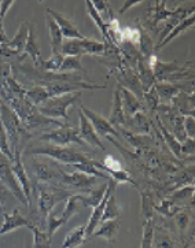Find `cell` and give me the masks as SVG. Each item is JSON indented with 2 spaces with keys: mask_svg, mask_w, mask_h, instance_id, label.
I'll list each match as a JSON object with an SVG mask.
<instances>
[{
  "mask_svg": "<svg viewBox=\"0 0 195 248\" xmlns=\"http://www.w3.org/2000/svg\"><path fill=\"white\" fill-rule=\"evenodd\" d=\"M140 195H142V214L146 221L153 219L155 207L153 195L150 192H140Z\"/></svg>",
  "mask_w": 195,
  "mask_h": 248,
  "instance_id": "836d02e7",
  "label": "cell"
},
{
  "mask_svg": "<svg viewBox=\"0 0 195 248\" xmlns=\"http://www.w3.org/2000/svg\"><path fill=\"white\" fill-rule=\"evenodd\" d=\"M0 152L4 154L10 160H13V158H14V154L10 148L7 133H6V129L3 126V124H1V120H0Z\"/></svg>",
  "mask_w": 195,
  "mask_h": 248,
  "instance_id": "f35d334b",
  "label": "cell"
},
{
  "mask_svg": "<svg viewBox=\"0 0 195 248\" xmlns=\"http://www.w3.org/2000/svg\"><path fill=\"white\" fill-rule=\"evenodd\" d=\"M139 3H142V0H128V1H125V4H124V7L120 10V14H124V13H127L130 7H133V6H136Z\"/></svg>",
  "mask_w": 195,
  "mask_h": 248,
  "instance_id": "f907efd6",
  "label": "cell"
},
{
  "mask_svg": "<svg viewBox=\"0 0 195 248\" xmlns=\"http://www.w3.org/2000/svg\"><path fill=\"white\" fill-rule=\"evenodd\" d=\"M14 0H3L0 1V19H4V16L10 11V8L14 6Z\"/></svg>",
  "mask_w": 195,
  "mask_h": 248,
  "instance_id": "7dc6e473",
  "label": "cell"
},
{
  "mask_svg": "<svg viewBox=\"0 0 195 248\" xmlns=\"http://www.w3.org/2000/svg\"><path fill=\"white\" fill-rule=\"evenodd\" d=\"M33 193H36L37 198V204H39V211L41 217L49 216L51 210L57 206L58 203L66 200L69 196L74 195V192L69 189H61L52 184H43V183H36L32 185Z\"/></svg>",
  "mask_w": 195,
  "mask_h": 248,
  "instance_id": "7a4b0ae2",
  "label": "cell"
},
{
  "mask_svg": "<svg viewBox=\"0 0 195 248\" xmlns=\"http://www.w3.org/2000/svg\"><path fill=\"white\" fill-rule=\"evenodd\" d=\"M82 64L80 62V58L77 56H64L62 64L59 67L58 73H66V72H82Z\"/></svg>",
  "mask_w": 195,
  "mask_h": 248,
  "instance_id": "e575fe53",
  "label": "cell"
},
{
  "mask_svg": "<svg viewBox=\"0 0 195 248\" xmlns=\"http://www.w3.org/2000/svg\"><path fill=\"white\" fill-rule=\"evenodd\" d=\"M80 97H81V92H73V93L62 95V96L51 97L40 106H37L36 108L41 115L47 117L49 120H62V124H67L69 122L67 110L73 107L74 104L80 100Z\"/></svg>",
  "mask_w": 195,
  "mask_h": 248,
  "instance_id": "6da1fadb",
  "label": "cell"
},
{
  "mask_svg": "<svg viewBox=\"0 0 195 248\" xmlns=\"http://www.w3.org/2000/svg\"><path fill=\"white\" fill-rule=\"evenodd\" d=\"M106 189H107V183L102 184L97 189H91L90 195L88 196H84L82 195V203H84V207H91L95 208L102 202L103 196H105Z\"/></svg>",
  "mask_w": 195,
  "mask_h": 248,
  "instance_id": "4dcf8cb0",
  "label": "cell"
},
{
  "mask_svg": "<svg viewBox=\"0 0 195 248\" xmlns=\"http://www.w3.org/2000/svg\"><path fill=\"white\" fill-rule=\"evenodd\" d=\"M0 181H1V184L4 185L10 192H13V195L22 204H25L26 207H29V203H28V200L25 198L24 191L21 189V186H19L16 176H14V171H13V168H11V160L8 159L7 156L4 154H1V152H0Z\"/></svg>",
  "mask_w": 195,
  "mask_h": 248,
  "instance_id": "52a82bcc",
  "label": "cell"
},
{
  "mask_svg": "<svg viewBox=\"0 0 195 248\" xmlns=\"http://www.w3.org/2000/svg\"><path fill=\"white\" fill-rule=\"evenodd\" d=\"M115 185H117V183H114L113 180H110L107 183V189H106L103 199H102V202L98 204L97 207L94 208L92 214L90 216V219H88V222L85 225V239H91L92 233L97 231V228L100 224V219H102V216H103V210H105L106 203H107V200L110 198V195L115 191Z\"/></svg>",
  "mask_w": 195,
  "mask_h": 248,
  "instance_id": "9c48e42d",
  "label": "cell"
},
{
  "mask_svg": "<svg viewBox=\"0 0 195 248\" xmlns=\"http://www.w3.org/2000/svg\"><path fill=\"white\" fill-rule=\"evenodd\" d=\"M84 208V203H82V195H79V193H74L72 196H69L66 199V206L64 213L59 216L61 221L64 222V225L67 224L72 218H73L76 214H79Z\"/></svg>",
  "mask_w": 195,
  "mask_h": 248,
  "instance_id": "ac0fdd59",
  "label": "cell"
},
{
  "mask_svg": "<svg viewBox=\"0 0 195 248\" xmlns=\"http://www.w3.org/2000/svg\"><path fill=\"white\" fill-rule=\"evenodd\" d=\"M36 28L32 24H29V36L26 40V46H25L24 54L21 55V58H25L26 55H29L32 58L33 64L34 67L40 69L41 64L44 62V59L41 58L40 49H39V44H37V37H36Z\"/></svg>",
  "mask_w": 195,
  "mask_h": 248,
  "instance_id": "5bb4252c",
  "label": "cell"
},
{
  "mask_svg": "<svg viewBox=\"0 0 195 248\" xmlns=\"http://www.w3.org/2000/svg\"><path fill=\"white\" fill-rule=\"evenodd\" d=\"M11 168L14 171V176H16L18 184L21 186V189L24 191V195L29 206L32 204V183L29 180V177L25 171L24 165H22V160H21V151L14 152V158L11 160Z\"/></svg>",
  "mask_w": 195,
  "mask_h": 248,
  "instance_id": "30bf717a",
  "label": "cell"
},
{
  "mask_svg": "<svg viewBox=\"0 0 195 248\" xmlns=\"http://www.w3.org/2000/svg\"><path fill=\"white\" fill-rule=\"evenodd\" d=\"M25 99L32 104V106L37 107V106H40L41 103H44L46 100H49V95L43 85L37 84V85H34L32 88L26 89V92H25Z\"/></svg>",
  "mask_w": 195,
  "mask_h": 248,
  "instance_id": "83f0119b",
  "label": "cell"
},
{
  "mask_svg": "<svg viewBox=\"0 0 195 248\" xmlns=\"http://www.w3.org/2000/svg\"><path fill=\"white\" fill-rule=\"evenodd\" d=\"M97 181V177L87 176V174L80 173V171L65 173L64 170H61V183L72 185V186L80 189V191H91L98 184Z\"/></svg>",
  "mask_w": 195,
  "mask_h": 248,
  "instance_id": "7c38bea8",
  "label": "cell"
},
{
  "mask_svg": "<svg viewBox=\"0 0 195 248\" xmlns=\"http://www.w3.org/2000/svg\"><path fill=\"white\" fill-rule=\"evenodd\" d=\"M114 192H115V191H114ZM114 192L110 195V198H109L107 203H106L105 210H103V216H102V219H100V222L120 218V213H121V208H120L118 203H117V200H115Z\"/></svg>",
  "mask_w": 195,
  "mask_h": 248,
  "instance_id": "1f68e13d",
  "label": "cell"
},
{
  "mask_svg": "<svg viewBox=\"0 0 195 248\" xmlns=\"http://www.w3.org/2000/svg\"><path fill=\"white\" fill-rule=\"evenodd\" d=\"M79 115H80V128H79V135L81 137V140L87 145H91L94 148H99L100 151H105V145L100 141V137L98 136L97 132L94 126L91 125V122L87 120V117L79 110Z\"/></svg>",
  "mask_w": 195,
  "mask_h": 248,
  "instance_id": "4fadbf2b",
  "label": "cell"
},
{
  "mask_svg": "<svg viewBox=\"0 0 195 248\" xmlns=\"http://www.w3.org/2000/svg\"><path fill=\"white\" fill-rule=\"evenodd\" d=\"M0 120H1V124H3L4 129H6L8 143L11 144L10 148L14 150L13 154L16 151H21L18 148V145L22 144V141L28 140V137H29L26 129L22 125V122L19 121L16 112L13 111L7 104L3 103H0Z\"/></svg>",
  "mask_w": 195,
  "mask_h": 248,
  "instance_id": "3957f363",
  "label": "cell"
},
{
  "mask_svg": "<svg viewBox=\"0 0 195 248\" xmlns=\"http://www.w3.org/2000/svg\"><path fill=\"white\" fill-rule=\"evenodd\" d=\"M193 193H194V184H191L190 186L186 185L184 188H181L179 189L178 192H175L173 195L171 196V202H178V200H181V199H187L188 196H193Z\"/></svg>",
  "mask_w": 195,
  "mask_h": 248,
  "instance_id": "7bdbcfd3",
  "label": "cell"
},
{
  "mask_svg": "<svg viewBox=\"0 0 195 248\" xmlns=\"http://www.w3.org/2000/svg\"><path fill=\"white\" fill-rule=\"evenodd\" d=\"M47 226H49V232L47 233H49V237H52L58 229H59L61 226H64V222L61 221L59 217L54 216V214H49V216H47Z\"/></svg>",
  "mask_w": 195,
  "mask_h": 248,
  "instance_id": "b9f144b4",
  "label": "cell"
},
{
  "mask_svg": "<svg viewBox=\"0 0 195 248\" xmlns=\"http://www.w3.org/2000/svg\"><path fill=\"white\" fill-rule=\"evenodd\" d=\"M1 210H3V202L0 199V213H1Z\"/></svg>",
  "mask_w": 195,
  "mask_h": 248,
  "instance_id": "816d5d0a",
  "label": "cell"
},
{
  "mask_svg": "<svg viewBox=\"0 0 195 248\" xmlns=\"http://www.w3.org/2000/svg\"><path fill=\"white\" fill-rule=\"evenodd\" d=\"M181 208L178 207V204H175L171 200H162V204L158 206V207H154V211H158L161 213L162 216L165 217H172L175 214H178Z\"/></svg>",
  "mask_w": 195,
  "mask_h": 248,
  "instance_id": "60d3db41",
  "label": "cell"
},
{
  "mask_svg": "<svg viewBox=\"0 0 195 248\" xmlns=\"http://www.w3.org/2000/svg\"><path fill=\"white\" fill-rule=\"evenodd\" d=\"M125 128H128L130 132L138 133V135H145V133L147 135L150 132L148 121H147L146 115L143 112H138L133 117L128 118L127 124H125Z\"/></svg>",
  "mask_w": 195,
  "mask_h": 248,
  "instance_id": "484cf974",
  "label": "cell"
},
{
  "mask_svg": "<svg viewBox=\"0 0 195 248\" xmlns=\"http://www.w3.org/2000/svg\"><path fill=\"white\" fill-rule=\"evenodd\" d=\"M154 222L153 219H148L145 222L143 226V239H142V246L140 248H153L154 244Z\"/></svg>",
  "mask_w": 195,
  "mask_h": 248,
  "instance_id": "d590c367",
  "label": "cell"
},
{
  "mask_svg": "<svg viewBox=\"0 0 195 248\" xmlns=\"http://www.w3.org/2000/svg\"><path fill=\"white\" fill-rule=\"evenodd\" d=\"M85 240V225H80L66 234L62 248H79Z\"/></svg>",
  "mask_w": 195,
  "mask_h": 248,
  "instance_id": "4316f807",
  "label": "cell"
},
{
  "mask_svg": "<svg viewBox=\"0 0 195 248\" xmlns=\"http://www.w3.org/2000/svg\"><path fill=\"white\" fill-rule=\"evenodd\" d=\"M62 61H64V55L62 54H52L49 59L44 61L43 64H41V70L49 73H58L59 72V67L62 64Z\"/></svg>",
  "mask_w": 195,
  "mask_h": 248,
  "instance_id": "8d00e7d4",
  "label": "cell"
},
{
  "mask_svg": "<svg viewBox=\"0 0 195 248\" xmlns=\"http://www.w3.org/2000/svg\"><path fill=\"white\" fill-rule=\"evenodd\" d=\"M10 39L7 37V34L4 32V26H3V19H0V46L7 44Z\"/></svg>",
  "mask_w": 195,
  "mask_h": 248,
  "instance_id": "681fc988",
  "label": "cell"
},
{
  "mask_svg": "<svg viewBox=\"0 0 195 248\" xmlns=\"http://www.w3.org/2000/svg\"><path fill=\"white\" fill-rule=\"evenodd\" d=\"M176 224L179 226L180 231H184V229H187L188 226V214L186 213H180L176 217Z\"/></svg>",
  "mask_w": 195,
  "mask_h": 248,
  "instance_id": "c3c4849f",
  "label": "cell"
},
{
  "mask_svg": "<svg viewBox=\"0 0 195 248\" xmlns=\"http://www.w3.org/2000/svg\"><path fill=\"white\" fill-rule=\"evenodd\" d=\"M46 21H47V26H49V39H51L49 43H51L52 54H61L62 43H64V36L61 33V29L49 14H47V16H46Z\"/></svg>",
  "mask_w": 195,
  "mask_h": 248,
  "instance_id": "44dd1931",
  "label": "cell"
},
{
  "mask_svg": "<svg viewBox=\"0 0 195 248\" xmlns=\"http://www.w3.org/2000/svg\"><path fill=\"white\" fill-rule=\"evenodd\" d=\"M28 229H31L33 233V248H51V237L49 233L33 224L29 225Z\"/></svg>",
  "mask_w": 195,
  "mask_h": 248,
  "instance_id": "f546056e",
  "label": "cell"
},
{
  "mask_svg": "<svg viewBox=\"0 0 195 248\" xmlns=\"http://www.w3.org/2000/svg\"><path fill=\"white\" fill-rule=\"evenodd\" d=\"M107 121L113 125V128H121V126H125V124H127V117L124 114V110H122V102L118 88L114 91L113 108H112L110 118Z\"/></svg>",
  "mask_w": 195,
  "mask_h": 248,
  "instance_id": "ffe728a7",
  "label": "cell"
},
{
  "mask_svg": "<svg viewBox=\"0 0 195 248\" xmlns=\"http://www.w3.org/2000/svg\"><path fill=\"white\" fill-rule=\"evenodd\" d=\"M80 110H81L82 114L87 117V120L90 121L91 125L94 126L98 136L99 137L114 136V137H117V139H121L120 132H118L115 128H113V125H112L109 121L106 120V118H103L102 115H99L98 112L90 110V108H88V107H85L84 104H80Z\"/></svg>",
  "mask_w": 195,
  "mask_h": 248,
  "instance_id": "ba28073f",
  "label": "cell"
},
{
  "mask_svg": "<svg viewBox=\"0 0 195 248\" xmlns=\"http://www.w3.org/2000/svg\"><path fill=\"white\" fill-rule=\"evenodd\" d=\"M39 140L47 141L49 144L58 145V147H67L69 144H77L80 147H87V144L81 140L79 135V129L73 128L72 125H64L61 128L52 129L47 133H43Z\"/></svg>",
  "mask_w": 195,
  "mask_h": 248,
  "instance_id": "5b68a950",
  "label": "cell"
},
{
  "mask_svg": "<svg viewBox=\"0 0 195 248\" xmlns=\"http://www.w3.org/2000/svg\"><path fill=\"white\" fill-rule=\"evenodd\" d=\"M31 224H32L31 221H28L26 218L21 216V213H19L18 208H14L13 213L4 214V222L0 226V236H3L6 233L13 232V231H16L18 228H21V226L28 228Z\"/></svg>",
  "mask_w": 195,
  "mask_h": 248,
  "instance_id": "2e32d148",
  "label": "cell"
},
{
  "mask_svg": "<svg viewBox=\"0 0 195 248\" xmlns=\"http://www.w3.org/2000/svg\"><path fill=\"white\" fill-rule=\"evenodd\" d=\"M180 152L183 154H194V139H186L184 141H181L180 144Z\"/></svg>",
  "mask_w": 195,
  "mask_h": 248,
  "instance_id": "bcb514c9",
  "label": "cell"
},
{
  "mask_svg": "<svg viewBox=\"0 0 195 248\" xmlns=\"http://www.w3.org/2000/svg\"><path fill=\"white\" fill-rule=\"evenodd\" d=\"M85 6H87V13H88V16H90L91 19L94 21V24L97 25V28L99 29V32L102 33V36L105 37L106 43H113V41H112V37H110V34H109L107 22L103 19V16H100L97 10H95V7H94V3H92L91 0H87V1H85Z\"/></svg>",
  "mask_w": 195,
  "mask_h": 248,
  "instance_id": "603a6c76",
  "label": "cell"
},
{
  "mask_svg": "<svg viewBox=\"0 0 195 248\" xmlns=\"http://www.w3.org/2000/svg\"><path fill=\"white\" fill-rule=\"evenodd\" d=\"M32 155H46L51 159L58 160L59 163H65V165H74V163H88L92 159H90L87 155H84L82 152L77 151L76 148L70 147H58V145H46V147H37L33 148L31 151H28Z\"/></svg>",
  "mask_w": 195,
  "mask_h": 248,
  "instance_id": "277c9868",
  "label": "cell"
},
{
  "mask_svg": "<svg viewBox=\"0 0 195 248\" xmlns=\"http://www.w3.org/2000/svg\"><path fill=\"white\" fill-rule=\"evenodd\" d=\"M154 89L157 92L158 100L162 103H169L175 97L178 96L180 88L175 84H169V82H155Z\"/></svg>",
  "mask_w": 195,
  "mask_h": 248,
  "instance_id": "7402d4cb",
  "label": "cell"
},
{
  "mask_svg": "<svg viewBox=\"0 0 195 248\" xmlns=\"http://www.w3.org/2000/svg\"><path fill=\"white\" fill-rule=\"evenodd\" d=\"M33 169H34V176H36V180L37 183H43V184H55L59 177H58V173L51 169L47 165H43V163H34L33 165Z\"/></svg>",
  "mask_w": 195,
  "mask_h": 248,
  "instance_id": "d4e9b609",
  "label": "cell"
},
{
  "mask_svg": "<svg viewBox=\"0 0 195 248\" xmlns=\"http://www.w3.org/2000/svg\"><path fill=\"white\" fill-rule=\"evenodd\" d=\"M118 89H120V96H121L122 110H124L127 120L133 117L135 114L143 111V106L140 103V100L132 92H130L128 89L122 88L120 85H118Z\"/></svg>",
  "mask_w": 195,
  "mask_h": 248,
  "instance_id": "9a60e30c",
  "label": "cell"
},
{
  "mask_svg": "<svg viewBox=\"0 0 195 248\" xmlns=\"http://www.w3.org/2000/svg\"><path fill=\"white\" fill-rule=\"evenodd\" d=\"M120 225H121V219L117 218V219H110V221H103L100 222L99 226L97 228V231L92 233L91 237H103L107 241H114L118 229H120Z\"/></svg>",
  "mask_w": 195,
  "mask_h": 248,
  "instance_id": "e0dca14e",
  "label": "cell"
},
{
  "mask_svg": "<svg viewBox=\"0 0 195 248\" xmlns=\"http://www.w3.org/2000/svg\"><path fill=\"white\" fill-rule=\"evenodd\" d=\"M154 241L157 248H178L168 236H157V240L154 239Z\"/></svg>",
  "mask_w": 195,
  "mask_h": 248,
  "instance_id": "f6af8a7d",
  "label": "cell"
},
{
  "mask_svg": "<svg viewBox=\"0 0 195 248\" xmlns=\"http://www.w3.org/2000/svg\"><path fill=\"white\" fill-rule=\"evenodd\" d=\"M195 24V16H187V18H184L183 21H180L179 24H176V26L173 28L171 31V33L163 39L160 44H157L155 46V49H158V48H162L163 46H166L168 43H171L173 39H176L178 36H180L181 33H184L186 31H188L191 26H194Z\"/></svg>",
  "mask_w": 195,
  "mask_h": 248,
  "instance_id": "cb8c5ba5",
  "label": "cell"
},
{
  "mask_svg": "<svg viewBox=\"0 0 195 248\" xmlns=\"http://www.w3.org/2000/svg\"><path fill=\"white\" fill-rule=\"evenodd\" d=\"M29 24L31 22H22V24L19 25V29H18V32L14 36V39L10 40L6 44V47L11 49V51H14L16 55H22L24 54L26 40H28V36H29Z\"/></svg>",
  "mask_w": 195,
  "mask_h": 248,
  "instance_id": "d6986e66",
  "label": "cell"
},
{
  "mask_svg": "<svg viewBox=\"0 0 195 248\" xmlns=\"http://www.w3.org/2000/svg\"><path fill=\"white\" fill-rule=\"evenodd\" d=\"M49 92L51 97L62 96L73 92H80L81 89H105L106 85H97L94 82L85 81H49V82H39Z\"/></svg>",
  "mask_w": 195,
  "mask_h": 248,
  "instance_id": "8992f818",
  "label": "cell"
},
{
  "mask_svg": "<svg viewBox=\"0 0 195 248\" xmlns=\"http://www.w3.org/2000/svg\"><path fill=\"white\" fill-rule=\"evenodd\" d=\"M82 48V55H95L103 56L106 55V44L99 43L97 40H90V39H82L80 40Z\"/></svg>",
  "mask_w": 195,
  "mask_h": 248,
  "instance_id": "f1b7e54d",
  "label": "cell"
},
{
  "mask_svg": "<svg viewBox=\"0 0 195 248\" xmlns=\"http://www.w3.org/2000/svg\"><path fill=\"white\" fill-rule=\"evenodd\" d=\"M46 11L57 22L59 29H61V33H62V36L65 39H67V40H81V39H85L81 33H80V31L77 29V26L73 24V21H70L67 16L61 14V13H58V11H54V10H51L49 7L46 8Z\"/></svg>",
  "mask_w": 195,
  "mask_h": 248,
  "instance_id": "8fae6325",
  "label": "cell"
},
{
  "mask_svg": "<svg viewBox=\"0 0 195 248\" xmlns=\"http://www.w3.org/2000/svg\"><path fill=\"white\" fill-rule=\"evenodd\" d=\"M195 120L194 117H186L183 120V129H184V133L187 139H194L195 136Z\"/></svg>",
  "mask_w": 195,
  "mask_h": 248,
  "instance_id": "ee69618b",
  "label": "cell"
},
{
  "mask_svg": "<svg viewBox=\"0 0 195 248\" xmlns=\"http://www.w3.org/2000/svg\"><path fill=\"white\" fill-rule=\"evenodd\" d=\"M82 40V39H81ZM61 54L64 56H82V48L80 40H66L62 43Z\"/></svg>",
  "mask_w": 195,
  "mask_h": 248,
  "instance_id": "d6a6232c",
  "label": "cell"
},
{
  "mask_svg": "<svg viewBox=\"0 0 195 248\" xmlns=\"http://www.w3.org/2000/svg\"><path fill=\"white\" fill-rule=\"evenodd\" d=\"M139 44H140V49L145 56H151L153 51H154V44L153 40L150 39V36L146 32L140 31V37H139Z\"/></svg>",
  "mask_w": 195,
  "mask_h": 248,
  "instance_id": "ab89813d",
  "label": "cell"
},
{
  "mask_svg": "<svg viewBox=\"0 0 195 248\" xmlns=\"http://www.w3.org/2000/svg\"><path fill=\"white\" fill-rule=\"evenodd\" d=\"M157 121H158V125H160V130L162 132L163 137H165V141L168 143L169 148L173 151V154H175L176 156H180V155H181V152H180L179 140H178L175 136H172L171 133L166 130V128H165L162 124H161V120H160V118H157Z\"/></svg>",
  "mask_w": 195,
  "mask_h": 248,
  "instance_id": "74e56055",
  "label": "cell"
}]
</instances>
